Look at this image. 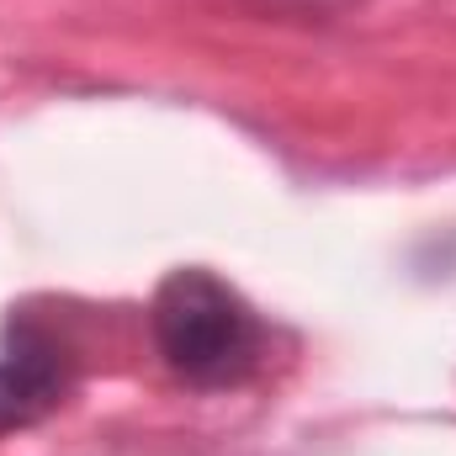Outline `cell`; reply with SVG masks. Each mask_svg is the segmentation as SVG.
<instances>
[{"label": "cell", "mask_w": 456, "mask_h": 456, "mask_svg": "<svg viewBox=\"0 0 456 456\" xmlns=\"http://www.w3.org/2000/svg\"><path fill=\"white\" fill-rule=\"evenodd\" d=\"M64 393H69L64 350L37 330H21L0 355V436L48 419L64 403Z\"/></svg>", "instance_id": "2"}, {"label": "cell", "mask_w": 456, "mask_h": 456, "mask_svg": "<svg viewBox=\"0 0 456 456\" xmlns=\"http://www.w3.org/2000/svg\"><path fill=\"white\" fill-rule=\"evenodd\" d=\"M249 5L276 11V16H340V11L361 5V0H249Z\"/></svg>", "instance_id": "3"}, {"label": "cell", "mask_w": 456, "mask_h": 456, "mask_svg": "<svg viewBox=\"0 0 456 456\" xmlns=\"http://www.w3.org/2000/svg\"><path fill=\"white\" fill-rule=\"evenodd\" d=\"M154 345L165 366L197 387H228L260 361V324L249 303L213 271H170L154 292Z\"/></svg>", "instance_id": "1"}]
</instances>
